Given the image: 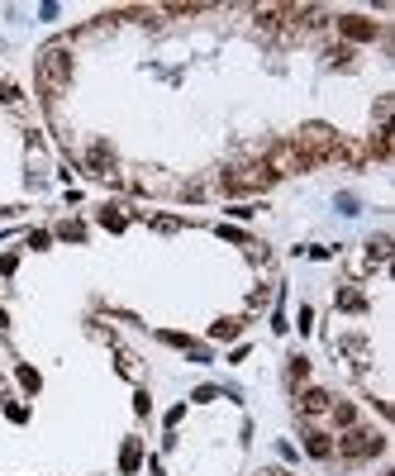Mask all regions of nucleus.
Returning <instances> with one entry per match:
<instances>
[{
  "mask_svg": "<svg viewBox=\"0 0 395 476\" xmlns=\"http://www.w3.org/2000/svg\"><path fill=\"white\" fill-rule=\"evenodd\" d=\"M67 77H72V57L62 53V48H48L43 62H38V86H43V95H62Z\"/></svg>",
  "mask_w": 395,
  "mask_h": 476,
  "instance_id": "1",
  "label": "nucleus"
},
{
  "mask_svg": "<svg viewBox=\"0 0 395 476\" xmlns=\"http://www.w3.org/2000/svg\"><path fill=\"white\" fill-rule=\"evenodd\" d=\"M305 410H329V395H324V391H310V395H305Z\"/></svg>",
  "mask_w": 395,
  "mask_h": 476,
  "instance_id": "5",
  "label": "nucleus"
},
{
  "mask_svg": "<svg viewBox=\"0 0 395 476\" xmlns=\"http://www.w3.org/2000/svg\"><path fill=\"white\" fill-rule=\"evenodd\" d=\"M310 452H314V457H329V438H319V433H314V438H310Z\"/></svg>",
  "mask_w": 395,
  "mask_h": 476,
  "instance_id": "6",
  "label": "nucleus"
},
{
  "mask_svg": "<svg viewBox=\"0 0 395 476\" xmlns=\"http://www.w3.org/2000/svg\"><path fill=\"white\" fill-rule=\"evenodd\" d=\"M343 33H353V38H371L376 24H367V20H343Z\"/></svg>",
  "mask_w": 395,
  "mask_h": 476,
  "instance_id": "4",
  "label": "nucleus"
},
{
  "mask_svg": "<svg viewBox=\"0 0 395 476\" xmlns=\"http://www.w3.org/2000/svg\"><path fill=\"white\" fill-rule=\"evenodd\" d=\"M272 176H277L272 167H243L238 176L229 171V191H257V186H267Z\"/></svg>",
  "mask_w": 395,
  "mask_h": 476,
  "instance_id": "3",
  "label": "nucleus"
},
{
  "mask_svg": "<svg viewBox=\"0 0 395 476\" xmlns=\"http://www.w3.org/2000/svg\"><path fill=\"white\" fill-rule=\"evenodd\" d=\"M381 448H386V438H381V433H371V429H357V433H348V438H343V452H348V457H376Z\"/></svg>",
  "mask_w": 395,
  "mask_h": 476,
  "instance_id": "2",
  "label": "nucleus"
}]
</instances>
